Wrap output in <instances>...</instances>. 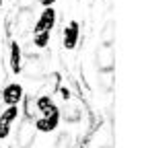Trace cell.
<instances>
[{"label": "cell", "instance_id": "obj_20", "mask_svg": "<svg viewBox=\"0 0 144 148\" xmlns=\"http://www.w3.org/2000/svg\"><path fill=\"white\" fill-rule=\"evenodd\" d=\"M101 148H111V146H101Z\"/></svg>", "mask_w": 144, "mask_h": 148}, {"label": "cell", "instance_id": "obj_18", "mask_svg": "<svg viewBox=\"0 0 144 148\" xmlns=\"http://www.w3.org/2000/svg\"><path fill=\"white\" fill-rule=\"evenodd\" d=\"M35 4V0H19V6L21 8H31Z\"/></svg>", "mask_w": 144, "mask_h": 148}, {"label": "cell", "instance_id": "obj_15", "mask_svg": "<svg viewBox=\"0 0 144 148\" xmlns=\"http://www.w3.org/2000/svg\"><path fill=\"white\" fill-rule=\"evenodd\" d=\"M70 146H72V140H70V134H66V132H62L53 142V148H70Z\"/></svg>", "mask_w": 144, "mask_h": 148}, {"label": "cell", "instance_id": "obj_16", "mask_svg": "<svg viewBox=\"0 0 144 148\" xmlns=\"http://www.w3.org/2000/svg\"><path fill=\"white\" fill-rule=\"evenodd\" d=\"M47 39H49V33H47V31H41V33H37V37H35V45L43 47V45L47 43Z\"/></svg>", "mask_w": 144, "mask_h": 148}, {"label": "cell", "instance_id": "obj_10", "mask_svg": "<svg viewBox=\"0 0 144 148\" xmlns=\"http://www.w3.org/2000/svg\"><path fill=\"white\" fill-rule=\"evenodd\" d=\"M113 39H115V23L113 21H107L105 27H103V31H101V41L107 43V45H111Z\"/></svg>", "mask_w": 144, "mask_h": 148}, {"label": "cell", "instance_id": "obj_19", "mask_svg": "<svg viewBox=\"0 0 144 148\" xmlns=\"http://www.w3.org/2000/svg\"><path fill=\"white\" fill-rule=\"evenodd\" d=\"M41 4H53V0H41Z\"/></svg>", "mask_w": 144, "mask_h": 148}, {"label": "cell", "instance_id": "obj_12", "mask_svg": "<svg viewBox=\"0 0 144 148\" xmlns=\"http://www.w3.org/2000/svg\"><path fill=\"white\" fill-rule=\"evenodd\" d=\"M10 66H12V72H21V49L16 43L10 45Z\"/></svg>", "mask_w": 144, "mask_h": 148}, {"label": "cell", "instance_id": "obj_7", "mask_svg": "<svg viewBox=\"0 0 144 148\" xmlns=\"http://www.w3.org/2000/svg\"><path fill=\"white\" fill-rule=\"evenodd\" d=\"M76 39H78V25L76 23H70L66 33H64V47L66 49H72L76 45Z\"/></svg>", "mask_w": 144, "mask_h": 148}, {"label": "cell", "instance_id": "obj_17", "mask_svg": "<svg viewBox=\"0 0 144 148\" xmlns=\"http://www.w3.org/2000/svg\"><path fill=\"white\" fill-rule=\"evenodd\" d=\"M33 113H35V103H33L31 99H27V101H25V115L31 117Z\"/></svg>", "mask_w": 144, "mask_h": 148}, {"label": "cell", "instance_id": "obj_6", "mask_svg": "<svg viewBox=\"0 0 144 148\" xmlns=\"http://www.w3.org/2000/svg\"><path fill=\"white\" fill-rule=\"evenodd\" d=\"M16 117V107L10 105V109L6 111V113L0 117V138H6L8 136V130H10V121Z\"/></svg>", "mask_w": 144, "mask_h": 148}, {"label": "cell", "instance_id": "obj_2", "mask_svg": "<svg viewBox=\"0 0 144 148\" xmlns=\"http://www.w3.org/2000/svg\"><path fill=\"white\" fill-rule=\"evenodd\" d=\"M16 140H19V148H29L33 144V140H35V125L25 119V123L19 127V136H16Z\"/></svg>", "mask_w": 144, "mask_h": 148}, {"label": "cell", "instance_id": "obj_11", "mask_svg": "<svg viewBox=\"0 0 144 148\" xmlns=\"http://www.w3.org/2000/svg\"><path fill=\"white\" fill-rule=\"evenodd\" d=\"M99 84L105 90H111L113 88V70H101L99 72Z\"/></svg>", "mask_w": 144, "mask_h": 148}, {"label": "cell", "instance_id": "obj_5", "mask_svg": "<svg viewBox=\"0 0 144 148\" xmlns=\"http://www.w3.org/2000/svg\"><path fill=\"white\" fill-rule=\"evenodd\" d=\"M21 95H23L21 84H8V86L4 88L2 99H4V103H8V105H16V103H19V99H21Z\"/></svg>", "mask_w": 144, "mask_h": 148}, {"label": "cell", "instance_id": "obj_13", "mask_svg": "<svg viewBox=\"0 0 144 148\" xmlns=\"http://www.w3.org/2000/svg\"><path fill=\"white\" fill-rule=\"evenodd\" d=\"M37 109L43 113V117H45V115H51V113H58L56 107H53V103L49 101V97H41V99H37Z\"/></svg>", "mask_w": 144, "mask_h": 148}, {"label": "cell", "instance_id": "obj_4", "mask_svg": "<svg viewBox=\"0 0 144 148\" xmlns=\"http://www.w3.org/2000/svg\"><path fill=\"white\" fill-rule=\"evenodd\" d=\"M53 23H56V12H53L51 8H45L43 14L39 16L37 25H35V31H37V33H41V31H49V29L53 27Z\"/></svg>", "mask_w": 144, "mask_h": 148}, {"label": "cell", "instance_id": "obj_3", "mask_svg": "<svg viewBox=\"0 0 144 148\" xmlns=\"http://www.w3.org/2000/svg\"><path fill=\"white\" fill-rule=\"evenodd\" d=\"M25 72H27V76H31V78H39L41 76V74H43V62L39 60V56H29Z\"/></svg>", "mask_w": 144, "mask_h": 148}, {"label": "cell", "instance_id": "obj_1", "mask_svg": "<svg viewBox=\"0 0 144 148\" xmlns=\"http://www.w3.org/2000/svg\"><path fill=\"white\" fill-rule=\"evenodd\" d=\"M97 66H99V70H113V66H115V53H113L111 45L101 43L97 47Z\"/></svg>", "mask_w": 144, "mask_h": 148}, {"label": "cell", "instance_id": "obj_8", "mask_svg": "<svg viewBox=\"0 0 144 148\" xmlns=\"http://www.w3.org/2000/svg\"><path fill=\"white\" fill-rule=\"evenodd\" d=\"M64 119H66L68 123H76V121L80 119V107H78L76 103H68V105L64 107Z\"/></svg>", "mask_w": 144, "mask_h": 148}, {"label": "cell", "instance_id": "obj_9", "mask_svg": "<svg viewBox=\"0 0 144 148\" xmlns=\"http://www.w3.org/2000/svg\"><path fill=\"white\" fill-rule=\"evenodd\" d=\"M58 119H60V115H58V113L45 115V117H41V119L37 121V127H39V130H43V132H51V130L58 125Z\"/></svg>", "mask_w": 144, "mask_h": 148}, {"label": "cell", "instance_id": "obj_14", "mask_svg": "<svg viewBox=\"0 0 144 148\" xmlns=\"http://www.w3.org/2000/svg\"><path fill=\"white\" fill-rule=\"evenodd\" d=\"M16 25H19V31H25V29L31 25V10H29V8H23V10L19 12Z\"/></svg>", "mask_w": 144, "mask_h": 148}]
</instances>
